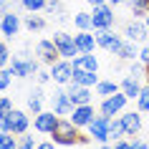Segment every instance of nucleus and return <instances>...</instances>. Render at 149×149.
<instances>
[{
	"label": "nucleus",
	"instance_id": "nucleus-1",
	"mask_svg": "<svg viewBox=\"0 0 149 149\" xmlns=\"http://www.w3.org/2000/svg\"><path fill=\"white\" fill-rule=\"evenodd\" d=\"M8 71L15 76V79H36V73L40 71V61L33 58L28 51H20L10 58L8 63Z\"/></svg>",
	"mask_w": 149,
	"mask_h": 149
},
{
	"label": "nucleus",
	"instance_id": "nucleus-2",
	"mask_svg": "<svg viewBox=\"0 0 149 149\" xmlns=\"http://www.w3.org/2000/svg\"><path fill=\"white\" fill-rule=\"evenodd\" d=\"M79 134H81L79 126L73 124L68 116H61L58 124H56V129H53V134H51V139L58 147H76L79 144Z\"/></svg>",
	"mask_w": 149,
	"mask_h": 149
},
{
	"label": "nucleus",
	"instance_id": "nucleus-3",
	"mask_svg": "<svg viewBox=\"0 0 149 149\" xmlns=\"http://www.w3.org/2000/svg\"><path fill=\"white\" fill-rule=\"evenodd\" d=\"M126 104H129V96L124 94V91H116V94L106 96L101 101V106H99V114H104V116H121L126 111Z\"/></svg>",
	"mask_w": 149,
	"mask_h": 149
},
{
	"label": "nucleus",
	"instance_id": "nucleus-4",
	"mask_svg": "<svg viewBox=\"0 0 149 149\" xmlns=\"http://www.w3.org/2000/svg\"><path fill=\"white\" fill-rule=\"evenodd\" d=\"M48 71H51V81L56 86H68L73 79V63L68 58H58L53 66H48Z\"/></svg>",
	"mask_w": 149,
	"mask_h": 149
},
{
	"label": "nucleus",
	"instance_id": "nucleus-5",
	"mask_svg": "<svg viewBox=\"0 0 149 149\" xmlns=\"http://www.w3.org/2000/svg\"><path fill=\"white\" fill-rule=\"evenodd\" d=\"M23 28V18L18 15V10H8V13H3L0 15V36H5L8 40H13L20 33Z\"/></svg>",
	"mask_w": 149,
	"mask_h": 149
},
{
	"label": "nucleus",
	"instance_id": "nucleus-6",
	"mask_svg": "<svg viewBox=\"0 0 149 149\" xmlns=\"http://www.w3.org/2000/svg\"><path fill=\"white\" fill-rule=\"evenodd\" d=\"M94 33H96V46L109 51V53H114V56H119L121 46H124V36H116L111 28L109 31H94Z\"/></svg>",
	"mask_w": 149,
	"mask_h": 149
},
{
	"label": "nucleus",
	"instance_id": "nucleus-7",
	"mask_svg": "<svg viewBox=\"0 0 149 149\" xmlns=\"http://www.w3.org/2000/svg\"><path fill=\"white\" fill-rule=\"evenodd\" d=\"M28 126H31V116H28L23 109H13L8 116H5V129H8L10 134H15V136L25 134Z\"/></svg>",
	"mask_w": 149,
	"mask_h": 149
},
{
	"label": "nucleus",
	"instance_id": "nucleus-8",
	"mask_svg": "<svg viewBox=\"0 0 149 149\" xmlns=\"http://www.w3.org/2000/svg\"><path fill=\"white\" fill-rule=\"evenodd\" d=\"M109 121H111V116L96 114L94 121L86 126V129H88V136H91L94 141H99V144H106V141L111 139V136H109Z\"/></svg>",
	"mask_w": 149,
	"mask_h": 149
},
{
	"label": "nucleus",
	"instance_id": "nucleus-9",
	"mask_svg": "<svg viewBox=\"0 0 149 149\" xmlns=\"http://www.w3.org/2000/svg\"><path fill=\"white\" fill-rule=\"evenodd\" d=\"M91 18H94V31H109V28H114V8L109 3L96 5L91 10Z\"/></svg>",
	"mask_w": 149,
	"mask_h": 149
},
{
	"label": "nucleus",
	"instance_id": "nucleus-10",
	"mask_svg": "<svg viewBox=\"0 0 149 149\" xmlns=\"http://www.w3.org/2000/svg\"><path fill=\"white\" fill-rule=\"evenodd\" d=\"M36 58H38L43 66H53V63L61 58V53H58V48H56L53 38L38 40V46H36Z\"/></svg>",
	"mask_w": 149,
	"mask_h": 149
},
{
	"label": "nucleus",
	"instance_id": "nucleus-11",
	"mask_svg": "<svg viewBox=\"0 0 149 149\" xmlns=\"http://www.w3.org/2000/svg\"><path fill=\"white\" fill-rule=\"evenodd\" d=\"M53 43H56V48H58L61 58H68V61H73V58L79 56V48H76V43H73V36H68L66 31L53 33Z\"/></svg>",
	"mask_w": 149,
	"mask_h": 149
},
{
	"label": "nucleus",
	"instance_id": "nucleus-12",
	"mask_svg": "<svg viewBox=\"0 0 149 149\" xmlns=\"http://www.w3.org/2000/svg\"><path fill=\"white\" fill-rule=\"evenodd\" d=\"M58 114H56L53 109H43L40 111V114H36V116H33V129H36V132L38 134H53V129H56V124H58Z\"/></svg>",
	"mask_w": 149,
	"mask_h": 149
},
{
	"label": "nucleus",
	"instance_id": "nucleus-13",
	"mask_svg": "<svg viewBox=\"0 0 149 149\" xmlns=\"http://www.w3.org/2000/svg\"><path fill=\"white\" fill-rule=\"evenodd\" d=\"M48 99H51V109H53L58 116H68L71 111H73V104H71V99H68V91H66L63 86H58Z\"/></svg>",
	"mask_w": 149,
	"mask_h": 149
},
{
	"label": "nucleus",
	"instance_id": "nucleus-14",
	"mask_svg": "<svg viewBox=\"0 0 149 149\" xmlns=\"http://www.w3.org/2000/svg\"><path fill=\"white\" fill-rule=\"evenodd\" d=\"M94 116H96L94 104H81V106H73V111L68 114V119L79 126V129H86V126L94 121Z\"/></svg>",
	"mask_w": 149,
	"mask_h": 149
},
{
	"label": "nucleus",
	"instance_id": "nucleus-15",
	"mask_svg": "<svg viewBox=\"0 0 149 149\" xmlns=\"http://www.w3.org/2000/svg\"><path fill=\"white\" fill-rule=\"evenodd\" d=\"M119 121H121V126H124V134L126 136H139L141 126H144V121H141V111H124L121 116H119Z\"/></svg>",
	"mask_w": 149,
	"mask_h": 149
},
{
	"label": "nucleus",
	"instance_id": "nucleus-16",
	"mask_svg": "<svg viewBox=\"0 0 149 149\" xmlns=\"http://www.w3.org/2000/svg\"><path fill=\"white\" fill-rule=\"evenodd\" d=\"M66 91H68V99H71L73 106H81V104H91L94 101V88H88V86H79V84L71 81L68 86H66Z\"/></svg>",
	"mask_w": 149,
	"mask_h": 149
},
{
	"label": "nucleus",
	"instance_id": "nucleus-17",
	"mask_svg": "<svg viewBox=\"0 0 149 149\" xmlns=\"http://www.w3.org/2000/svg\"><path fill=\"white\" fill-rule=\"evenodd\" d=\"M147 33L149 28L144 25V20H136V18L124 25V38L132 40V43H147Z\"/></svg>",
	"mask_w": 149,
	"mask_h": 149
},
{
	"label": "nucleus",
	"instance_id": "nucleus-18",
	"mask_svg": "<svg viewBox=\"0 0 149 149\" xmlns=\"http://www.w3.org/2000/svg\"><path fill=\"white\" fill-rule=\"evenodd\" d=\"M73 43L79 48V53H94L99 48L96 46V33H91V31H79L73 36Z\"/></svg>",
	"mask_w": 149,
	"mask_h": 149
},
{
	"label": "nucleus",
	"instance_id": "nucleus-19",
	"mask_svg": "<svg viewBox=\"0 0 149 149\" xmlns=\"http://www.w3.org/2000/svg\"><path fill=\"white\" fill-rule=\"evenodd\" d=\"M73 84H79V86H88V88H96L99 84V76H96V71H84V68H73Z\"/></svg>",
	"mask_w": 149,
	"mask_h": 149
},
{
	"label": "nucleus",
	"instance_id": "nucleus-20",
	"mask_svg": "<svg viewBox=\"0 0 149 149\" xmlns=\"http://www.w3.org/2000/svg\"><path fill=\"white\" fill-rule=\"evenodd\" d=\"M119 88L124 91L126 96H129V101H136V96H139V91H141V84H139V79L136 76H124V81L119 84Z\"/></svg>",
	"mask_w": 149,
	"mask_h": 149
},
{
	"label": "nucleus",
	"instance_id": "nucleus-21",
	"mask_svg": "<svg viewBox=\"0 0 149 149\" xmlns=\"http://www.w3.org/2000/svg\"><path fill=\"white\" fill-rule=\"evenodd\" d=\"M43 99H46V96H43V86H36L31 94H28L25 104H28V111H33V116L43 111Z\"/></svg>",
	"mask_w": 149,
	"mask_h": 149
},
{
	"label": "nucleus",
	"instance_id": "nucleus-22",
	"mask_svg": "<svg viewBox=\"0 0 149 149\" xmlns=\"http://www.w3.org/2000/svg\"><path fill=\"white\" fill-rule=\"evenodd\" d=\"M73 68H84V71H99V58L94 53H79L73 58Z\"/></svg>",
	"mask_w": 149,
	"mask_h": 149
},
{
	"label": "nucleus",
	"instance_id": "nucleus-23",
	"mask_svg": "<svg viewBox=\"0 0 149 149\" xmlns=\"http://www.w3.org/2000/svg\"><path fill=\"white\" fill-rule=\"evenodd\" d=\"M23 28L31 31V33H40L46 28V20H43L38 13H28V15H23Z\"/></svg>",
	"mask_w": 149,
	"mask_h": 149
},
{
	"label": "nucleus",
	"instance_id": "nucleus-24",
	"mask_svg": "<svg viewBox=\"0 0 149 149\" xmlns=\"http://www.w3.org/2000/svg\"><path fill=\"white\" fill-rule=\"evenodd\" d=\"M119 58H121V61H136V58H139L136 43H132V40L124 38V46H121V51H119Z\"/></svg>",
	"mask_w": 149,
	"mask_h": 149
},
{
	"label": "nucleus",
	"instance_id": "nucleus-25",
	"mask_svg": "<svg viewBox=\"0 0 149 149\" xmlns=\"http://www.w3.org/2000/svg\"><path fill=\"white\" fill-rule=\"evenodd\" d=\"M73 25L79 28V31H94V18H91V13H76L73 15Z\"/></svg>",
	"mask_w": 149,
	"mask_h": 149
},
{
	"label": "nucleus",
	"instance_id": "nucleus-26",
	"mask_svg": "<svg viewBox=\"0 0 149 149\" xmlns=\"http://www.w3.org/2000/svg\"><path fill=\"white\" fill-rule=\"evenodd\" d=\"M116 91H121L116 81H101V79H99V84H96V94L104 96V99L111 96V94H116Z\"/></svg>",
	"mask_w": 149,
	"mask_h": 149
},
{
	"label": "nucleus",
	"instance_id": "nucleus-27",
	"mask_svg": "<svg viewBox=\"0 0 149 149\" xmlns=\"http://www.w3.org/2000/svg\"><path fill=\"white\" fill-rule=\"evenodd\" d=\"M129 8H132V15L139 20L149 13V0H129Z\"/></svg>",
	"mask_w": 149,
	"mask_h": 149
},
{
	"label": "nucleus",
	"instance_id": "nucleus-28",
	"mask_svg": "<svg viewBox=\"0 0 149 149\" xmlns=\"http://www.w3.org/2000/svg\"><path fill=\"white\" fill-rule=\"evenodd\" d=\"M136 109L141 111V114H149V84H144L139 91V96H136Z\"/></svg>",
	"mask_w": 149,
	"mask_h": 149
},
{
	"label": "nucleus",
	"instance_id": "nucleus-29",
	"mask_svg": "<svg viewBox=\"0 0 149 149\" xmlns=\"http://www.w3.org/2000/svg\"><path fill=\"white\" fill-rule=\"evenodd\" d=\"M46 3L48 0H20V8H23L25 13H43Z\"/></svg>",
	"mask_w": 149,
	"mask_h": 149
},
{
	"label": "nucleus",
	"instance_id": "nucleus-30",
	"mask_svg": "<svg viewBox=\"0 0 149 149\" xmlns=\"http://www.w3.org/2000/svg\"><path fill=\"white\" fill-rule=\"evenodd\" d=\"M109 136H111L114 141H116V139H124V136H126V134H124V126H121V121H119V116L109 121Z\"/></svg>",
	"mask_w": 149,
	"mask_h": 149
},
{
	"label": "nucleus",
	"instance_id": "nucleus-31",
	"mask_svg": "<svg viewBox=\"0 0 149 149\" xmlns=\"http://www.w3.org/2000/svg\"><path fill=\"white\" fill-rule=\"evenodd\" d=\"M0 149H18V136L10 132H0Z\"/></svg>",
	"mask_w": 149,
	"mask_h": 149
},
{
	"label": "nucleus",
	"instance_id": "nucleus-32",
	"mask_svg": "<svg viewBox=\"0 0 149 149\" xmlns=\"http://www.w3.org/2000/svg\"><path fill=\"white\" fill-rule=\"evenodd\" d=\"M36 147H38V141L33 139V136H31L28 132L18 136V149H36Z\"/></svg>",
	"mask_w": 149,
	"mask_h": 149
},
{
	"label": "nucleus",
	"instance_id": "nucleus-33",
	"mask_svg": "<svg viewBox=\"0 0 149 149\" xmlns=\"http://www.w3.org/2000/svg\"><path fill=\"white\" fill-rule=\"evenodd\" d=\"M10 58H13V53H10V48L5 40H0V68H8Z\"/></svg>",
	"mask_w": 149,
	"mask_h": 149
},
{
	"label": "nucleus",
	"instance_id": "nucleus-34",
	"mask_svg": "<svg viewBox=\"0 0 149 149\" xmlns=\"http://www.w3.org/2000/svg\"><path fill=\"white\" fill-rule=\"evenodd\" d=\"M129 73L132 76H136V79H147V66L136 58V61H132V68H129Z\"/></svg>",
	"mask_w": 149,
	"mask_h": 149
},
{
	"label": "nucleus",
	"instance_id": "nucleus-35",
	"mask_svg": "<svg viewBox=\"0 0 149 149\" xmlns=\"http://www.w3.org/2000/svg\"><path fill=\"white\" fill-rule=\"evenodd\" d=\"M13 109H15V106H13V99H10V96H0V119H5Z\"/></svg>",
	"mask_w": 149,
	"mask_h": 149
},
{
	"label": "nucleus",
	"instance_id": "nucleus-36",
	"mask_svg": "<svg viewBox=\"0 0 149 149\" xmlns=\"http://www.w3.org/2000/svg\"><path fill=\"white\" fill-rule=\"evenodd\" d=\"M10 84H13V73L8 68H0V91H8Z\"/></svg>",
	"mask_w": 149,
	"mask_h": 149
},
{
	"label": "nucleus",
	"instance_id": "nucleus-37",
	"mask_svg": "<svg viewBox=\"0 0 149 149\" xmlns=\"http://www.w3.org/2000/svg\"><path fill=\"white\" fill-rule=\"evenodd\" d=\"M43 13H48V15H61L63 13V8H61V3H58V0H48L46 3V8H43Z\"/></svg>",
	"mask_w": 149,
	"mask_h": 149
},
{
	"label": "nucleus",
	"instance_id": "nucleus-38",
	"mask_svg": "<svg viewBox=\"0 0 149 149\" xmlns=\"http://www.w3.org/2000/svg\"><path fill=\"white\" fill-rule=\"evenodd\" d=\"M48 81H51V71H43V68H40L38 73H36V84H38V86H46Z\"/></svg>",
	"mask_w": 149,
	"mask_h": 149
},
{
	"label": "nucleus",
	"instance_id": "nucleus-39",
	"mask_svg": "<svg viewBox=\"0 0 149 149\" xmlns=\"http://www.w3.org/2000/svg\"><path fill=\"white\" fill-rule=\"evenodd\" d=\"M139 61L144 63V66H149V43H144V46L139 48Z\"/></svg>",
	"mask_w": 149,
	"mask_h": 149
},
{
	"label": "nucleus",
	"instance_id": "nucleus-40",
	"mask_svg": "<svg viewBox=\"0 0 149 149\" xmlns=\"http://www.w3.org/2000/svg\"><path fill=\"white\" fill-rule=\"evenodd\" d=\"M132 149H149V144L139 136H132Z\"/></svg>",
	"mask_w": 149,
	"mask_h": 149
},
{
	"label": "nucleus",
	"instance_id": "nucleus-41",
	"mask_svg": "<svg viewBox=\"0 0 149 149\" xmlns=\"http://www.w3.org/2000/svg\"><path fill=\"white\" fill-rule=\"evenodd\" d=\"M114 149H132V141H126V139H116V141H114Z\"/></svg>",
	"mask_w": 149,
	"mask_h": 149
},
{
	"label": "nucleus",
	"instance_id": "nucleus-42",
	"mask_svg": "<svg viewBox=\"0 0 149 149\" xmlns=\"http://www.w3.org/2000/svg\"><path fill=\"white\" fill-rule=\"evenodd\" d=\"M56 147H58V144L51 139V141H38V147H36V149H56Z\"/></svg>",
	"mask_w": 149,
	"mask_h": 149
},
{
	"label": "nucleus",
	"instance_id": "nucleus-43",
	"mask_svg": "<svg viewBox=\"0 0 149 149\" xmlns=\"http://www.w3.org/2000/svg\"><path fill=\"white\" fill-rule=\"evenodd\" d=\"M8 10H13V8H10V0H0V15L8 13Z\"/></svg>",
	"mask_w": 149,
	"mask_h": 149
},
{
	"label": "nucleus",
	"instance_id": "nucleus-44",
	"mask_svg": "<svg viewBox=\"0 0 149 149\" xmlns=\"http://www.w3.org/2000/svg\"><path fill=\"white\" fill-rule=\"evenodd\" d=\"M88 141H94L91 136H88V134H79V144H81V147H86Z\"/></svg>",
	"mask_w": 149,
	"mask_h": 149
},
{
	"label": "nucleus",
	"instance_id": "nucleus-45",
	"mask_svg": "<svg viewBox=\"0 0 149 149\" xmlns=\"http://www.w3.org/2000/svg\"><path fill=\"white\" fill-rule=\"evenodd\" d=\"M106 3H109L111 8H114V5H124V3H129V0H106Z\"/></svg>",
	"mask_w": 149,
	"mask_h": 149
},
{
	"label": "nucleus",
	"instance_id": "nucleus-46",
	"mask_svg": "<svg viewBox=\"0 0 149 149\" xmlns=\"http://www.w3.org/2000/svg\"><path fill=\"white\" fill-rule=\"evenodd\" d=\"M88 5H91V8H96V5H104V3H106V0H86Z\"/></svg>",
	"mask_w": 149,
	"mask_h": 149
},
{
	"label": "nucleus",
	"instance_id": "nucleus-47",
	"mask_svg": "<svg viewBox=\"0 0 149 149\" xmlns=\"http://www.w3.org/2000/svg\"><path fill=\"white\" fill-rule=\"evenodd\" d=\"M0 132H8V129H5V119H0Z\"/></svg>",
	"mask_w": 149,
	"mask_h": 149
},
{
	"label": "nucleus",
	"instance_id": "nucleus-48",
	"mask_svg": "<svg viewBox=\"0 0 149 149\" xmlns=\"http://www.w3.org/2000/svg\"><path fill=\"white\" fill-rule=\"evenodd\" d=\"M144 25H147V28H149V13H147V15H144Z\"/></svg>",
	"mask_w": 149,
	"mask_h": 149
},
{
	"label": "nucleus",
	"instance_id": "nucleus-49",
	"mask_svg": "<svg viewBox=\"0 0 149 149\" xmlns=\"http://www.w3.org/2000/svg\"><path fill=\"white\" fill-rule=\"evenodd\" d=\"M101 149H114V147H109V144H101Z\"/></svg>",
	"mask_w": 149,
	"mask_h": 149
},
{
	"label": "nucleus",
	"instance_id": "nucleus-50",
	"mask_svg": "<svg viewBox=\"0 0 149 149\" xmlns=\"http://www.w3.org/2000/svg\"><path fill=\"white\" fill-rule=\"evenodd\" d=\"M147 84H149V66H147Z\"/></svg>",
	"mask_w": 149,
	"mask_h": 149
}]
</instances>
